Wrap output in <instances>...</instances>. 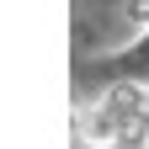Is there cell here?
Masks as SVG:
<instances>
[{
	"label": "cell",
	"instance_id": "cell-1",
	"mask_svg": "<svg viewBox=\"0 0 149 149\" xmlns=\"http://www.w3.org/2000/svg\"><path fill=\"white\" fill-rule=\"evenodd\" d=\"M144 123H149L144 91L139 85H117V91H107V96L91 107L85 139H91V149H117V144H133L144 133Z\"/></svg>",
	"mask_w": 149,
	"mask_h": 149
}]
</instances>
